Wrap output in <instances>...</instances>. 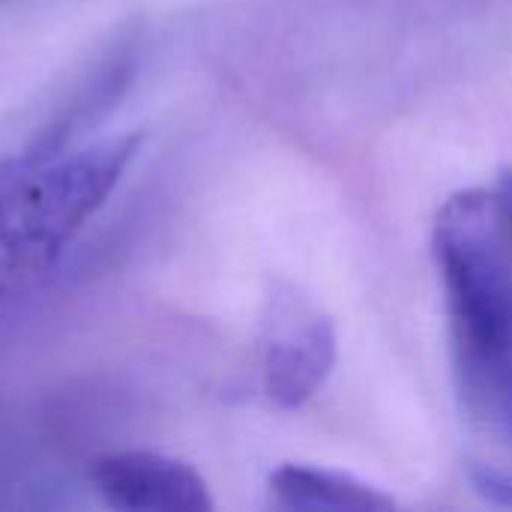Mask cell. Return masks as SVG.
<instances>
[{"mask_svg":"<svg viewBox=\"0 0 512 512\" xmlns=\"http://www.w3.org/2000/svg\"><path fill=\"white\" fill-rule=\"evenodd\" d=\"M96 495L123 512H210L213 498L195 468L156 453H111L87 471Z\"/></svg>","mask_w":512,"mask_h":512,"instance_id":"277c9868","label":"cell"},{"mask_svg":"<svg viewBox=\"0 0 512 512\" xmlns=\"http://www.w3.org/2000/svg\"><path fill=\"white\" fill-rule=\"evenodd\" d=\"M135 144L120 138L75 156L27 153L0 165V294L48 267L120 180Z\"/></svg>","mask_w":512,"mask_h":512,"instance_id":"7a4b0ae2","label":"cell"},{"mask_svg":"<svg viewBox=\"0 0 512 512\" xmlns=\"http://www.w3.org/2000/svg\"><path fill=\"white\" fill-rule=\"evenodd\" d=\"M270 495L279 507L312 512H387L396 507L381 489L327 468L282 465L270 474Z\"/></svg>","mask_w":512,"mask_h":512,"instance_id":"5b68a950","label":"cell"},{"mask_svg":"<svg viewBox=\"0 0 512 512\" xmlns=\"http://www.w3.org/2000/svg\"><path fill=\"white\" fill-rule=\"evenodd\" d=\"M336 363V330L330 318L297 294L273 306L264 348V390L282 408H300L327 381Z\"/></svg>","mask_w":512,"mask_h":512,"instance_id":"3957f363","label":"cell"},{"mask_svg":"<svg viewBox=\"0 0 512 512\" xmlns=\"http://www.w3.org/2000/svg\"><path fill=\"white\" fill-rule=\"evenodd\" d=\"M441 270L462 411L486 447L477 486L512 504V240L486 189L444 201L432 234Z\"/></svg>","mask_w":512,"mask_h":512,"instance_id":"6da1fadb","label":"cell"},{"mask_svg":"<svg viewBox=\"0 0 512 512\" xmlns=\"http://www.w3.org/2000/svg\"><path fill=\"white\" fill-rule=\"evenodd\" d=\"M492 198H495L498 216H501V222H504V228H507V234H510L512 240V168H507L498 177V183L492 189Z\"/></svg>","mask_w":512,"mask_h":512,"instance_id":"8992f818","label":"cell"}]
</instances>
